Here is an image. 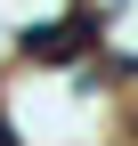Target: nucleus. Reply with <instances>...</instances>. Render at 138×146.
<instances>
[{
    "label": "nucleus",
    "mask_w": 138,
    "mask_h": 146,
    "mask_svg": "<svg viewBox=\"0 0 138 146\" xmlns=\"http://www.w3.org/2000/svg\"><path fill=\"white\" fill-rule=\"evenodd\" d=\"M98 41H106V16H98V8H73V16H57V25H41V33H33V57L73 65V57H90Z\"/></svg>",
    "instance_id": "obj_1"
},
{
    "label": "nucleus",
    "mask_w": 138,
    "mask_h": 146,
    "mask_svg": "<svg viewBox=\"0 0 138 146\" xmlns=\"http://www.w3.org/2000/svg\"><path fill=\"white\" fill-rule=\"evenodd\" d=\"M0 146H16V130H8V114H0Z\"/></svg>",
    "instance_id": "obj_2"
}]
</instances>
